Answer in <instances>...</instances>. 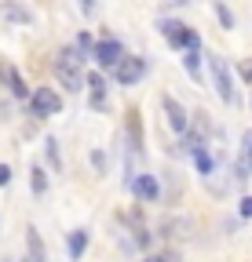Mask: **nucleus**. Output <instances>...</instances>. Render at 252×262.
Returning a JSON list of instances; mask_svg holds the SVG:
<instances>
[{
    "label": "nucleus",
    "instance_id": "a211bd4d",
    "mask_svg": "<svg viewBox=\"0 0 252 262\" xmlns=\"http://www.w3.org/2000/svg\"><path fill=\"white\" fill-rule=\"evenodd\" d=\"M216 15H219V22H223V29H234V15L227 11V4H219V0H216Z\"/></svg>",
    "mask_w": 252,
    "mask_h": 262
},
{
    "label": "nucleus",
    "instance_id": "1a4fd4ad",
    "mask_svg": "<svg viewBox=\"0 0 252 262\" xmlns=\"http://www.w3.org/2000/svg\"><path fill=\"white\" fill-rule=\"evenodd\" d=\"M234 175H238V182L252 175V131L241 135V153H238V164H234Z\"/></svg>",
    "mask_w": 252,
    "mask_h": 262
},
{
    "label": "nucleus",
    "instance_id": "20e7f679",
    "mask_svg": "<svg viewBox=\"0 0 252 262\" xmlns=\"http://www.w3.org/2000/svg\"><path fill=\"white\" fill-rule=\"evenodd\" d=\"M161 33H165V40L172 48H201L198 33L190 26H183V22H161Z\"/></svg>",
    "mask_w": 252,
    "mask_h": 262
},
{
    "label": "nucleus",
    "instance_id": "4468645a",
    "mask_svg": "<svg viewBox=\"0 0 252 262\" xmlns=\"http://www.w3.org/2000/svg\"><path fill=\"white\" fill-rule=\"evenodd\" d=\"M190 149H194V164H198V171L208 179V175L216 171V160L208 157V149H205V146H190Z\"/></svg>",
    "mask_w": 252,
    "mask_h": 262
},
{
    "label": "nucleus",
    "instance_id": "f03ea898",
    "mask_svg": "<svg viewBox=\"0 0 252 262\" xmlns=\"http://www.w3.org/2000/svg\"><path fill=\"white\" fill-rule=\"evenodd\" d=\"M62 110V95L55 88H33V95H29V113L33 117H55Z\"/></svg>",
    "mask_w": 252,
    "mask_h": 262
},
{
    "label": "nucleus",
    "instance_id": "412c9836",
    "mask_svg": "<svg viewBox=\"0 0 252 262\" xmlns=\"http://www.w3.org/2000/svg\"><path fill=\"white\" fill-rule=\"evenodd\" d=\"M238 73H241V77H245V80H248V84H252V58H248V62H241V66H238Z\"/></svg>",
    "mask_w": 252,
    "mask_h": 262
},
{
    "label": "nucleus",
    "instance_id": "b1692460",
    "mask_svg": "<svg viewBox=\"0 0 252 262\" xmlns=\"http://www.w3.org/2000/svg\"><path fill=\"white\" fill-rule=\"evenodd\" d=\"M146 262H172V258H165V255H150Z\"/></svg>",
    "mask_w": 252,
    "mask_h": 262
},
{
    "label": "nucleus",
    "instance_id": "6ab92c4d",
    "mask_svg": "<svg viewBox=\"0 0 252 262\" xmlns=\"http://www.w3.org/2000/svg\"><path fill=\"white\" fill-rule=\"evenodd\" d=\"M48 160H51V168H55V171L62 168V157H59V142H55V139H48Z\"/></svg>",
    "mask_w": 252,
    "mask_h": 262
},
{
    "label": "nucleus",
    "instance_id": "dca6fc26",
    "mask_svg": "<svg viewBox=\"0 0 252 262\" xmlns=\"http://www.w3.org/2000/svg\"><path fill=\"white\" fill-rule=\"evenodd\" d=\"M183 66H186V73H190L194 80L201 77V51L198 48H186V58H183Z\"/></svg>",
    "mask_w": 252,
    "mask_h": 262
},
{
    "label": "nucleus",
    "instance_id": "aec40b11",
    "mask_svg": "<svg viewBox=\"0 0 252 262\" xmlns=\"http://www.w3.org/2000/svg\"><path fill=\"white\" fill-rule=\"evenodd\" d=\"M238 211H241L245 219H252V196H241V201H238Z\"/></svg>",
    "mask_w": 252,
    "mask_h": 262
},
{
    "label": "nucleus",
    "instance_id": "423d86ee",
    "mask_svg": "<svg viewBox=\"0 0 252 262\" xmlns=\"http://www.w3.org/2000/svg\"><path fill=\"white\" fill-rule=\"evenodd\" d=\"M161 106H165V117H168V127L172 131H179V135H186V127H190V117H186V110L176 102L172 95H165L161 98Z\"/></svg>",
    "mask_w": 252,
    "mask_h": 262
},
{
    "label": "nucleus",
    "instance_id": "f3484780",
    "mask_svg": "<svg viewBox=\"0 0 252 262\" xmlns=\"http://www.w3.org/2000/svg\"><path fill=\"white\" fill-rule=\"evenodd\" d=\"M29 186H33V193H44L48 189V179H44V171L37 168V164L29 168Z\"/></svg>",
    "mask_w": 252,
    "mask_h": 262
},
{
    "label": "nucleus",
    "instance_id": "9d476101",
    "mask_svg": "<svg viewBox=\"0 0 252 262\" xmlns=\"http://www.w3.org/2000/svg\"><path fill=\"white\" fill-rule=\"evenodd\" d=\"M55 77L66 84L70 91L81 88V70H77V66H70V62H62V58H55Z\"/></svg>",
    "mask_w": 252,
    "mask_h": 262
},
{
    "label": "nucleus",
    "instance_id": "ddd939ff",
    "mask_svg": "<svg viewBox=\"0 0 252 262\" xmlns=\"http://www.w3.org/2000/svg\"><path fill=\"white\" fill-rule=\"evenodd\" d=\"M26 248H29V258H33V262H44V258H48V255H44V241H41V233H37L33 226L26 229Z\"/></svg>",
    "mask_w": 252,
    "mask_h": 262
},
{
    "label": "nucleus",
    "instance_id": "f257e3e1",
    "mask_svg": "<svg viewBox=\"0 0 252 262\" xmlns=\"http://www.w3.org/2000/svg\"><path fill=\"white\" fill-rule=\"evenodd\" d=\"M208 73H212L216 95L223 98L227 106H234V102H238V91H234V73H230L227 58H219V55H208Z\"/></svg>",
    "mask_w": 252,
    "mask_h": 262
},
{
    "label": "nucleus",
    "instance_id": "39448f33",
    "mask_svg": "<svg viewBox=\"0 0 252 262\" xmlns=\"http://www.w3.org/2000/svg\"><path fill=\"white\" fill-rule=\"evenodd\" d=\"M121 55H124L121 40H99V44H91V58H95L99 66H106V70H113V66L121 62Z\"/></svg>",
    "mask_w": 252,
    "mask_h": 262
},
{
    "label": "nucleus",
    "instance_id": "4be33fe9",
    "mask_svg": "<svg viewBox=\"0 0 252 262\" xmlns=\"http://www.w3.org/2000/svg\"><path fill=\"white\" fill-rule=\"evenodd\" d=\"M91 44H95V40H91L88 33H81V40H77V48H81V51H91Z\"/></svg>",
    "mask_w": 252,
    "mask_h": 262
},
{
    "label": "nucleus",
    "instance_id": "f8f14e48",
    "mask_svg": "<svg viewBox=\"0 0 252 262\" xmlns=\"http://www.w3.org/2000/svg\"><path fill=\"white\" fill-rule=\"evenodd\" d=\"M88 91H91V106L103 110L106 106V84H103L99 73H88Z\"/></svg>",
    "mask_w": 252,
    "mask_h": 262
},
{
    "label": "nucleus",
    "instance_id": "5701e85b",
    "mask_svg": "<svg viewBox=\"0 0 252 262\" xmlns=\"http://www.w3.org/2000/svg\"><path fill=\"white\" fill-rule=\"evenodd\" d=\"M11 182V168H8V164H0V186H8Z\"/></svg>",
    "mask_w": 252,
    "mask_h": 262
},
{
    "label": "nucleus",
    "instance_id": "9b49d317",
    "mask_svg": "<svg viewBox=\"0 0 252 262\" xmlns=\"http://www.w3.org/2000/svg\"><path fill=\"white\" fill-rule=\"evenodd\" d=\"M0 18L18 22V26H29V22H33V15H29L22 4H15V0H4V4H0Z\"/></svg>",
    "mask_w": 252,
    "mask_h": 262
},
{
    "label": "nucleus",
    "instance_id": "2eb2a0df",
    "mask_svg": "<svg viewBox=\"0 0 252 262\" xmlns=\"http://www.w3.org/2000/svg\"><path fill=\"white\" fill-rule=\"evenodd\" d=\"M88 248V229H73L70 233V258H81Z\"/></svg>",
    "mask_w": 252,
    "mask_h": 262
},
{
    "label": "nucleus",
    "instance_id": "0eeeda50",
    "mask_svg": "<svg viewBox=\"0 0 252 262\" xmlns=\"http://www.w3.org/2000/svg\"><path fill=\"white\" fill-rule=\"evenodd\" d=\"M132 193L139 196L143 204H153L157 193H161V186H157V179H153L150 171H143V175H132Z\"/></svg>",
    "mask_w": 252,
    "mask_h": 262
},
{
    "label": "nucleus",
    "instance_id": "7ed1b4c3",
    "mask_svg": "<svg viewBox=\"0 0 252 262\" xmlns=\"http://www.w3.org/2000/svg\"><path fill=\"white\" fill-rule=\"evenodd\" d=\"M143 73H146V58H139V55H121V62L113 66V80L121 88L143 80Z\"/></svg>",
    "mask_w": 252,
    "mask_h": 262
},
{
    "label": "nucleus",
    "instance_id": "393cba45",
    "mask_svg": "<svg viewBox=\"0 0 252 262\" xmlns=\"http://www.w3.org/2000/svg\"><path fill=\"white\" fill-rule=\"evenodd\" d=\"M81 8H84V11H91V8H95V0H81Z\"/></svg>",
    "mask_w": 252,
    "mask_h": 262
},
{
    "label": "nucleus",
    "instance_id": "6e6552de",
    "mask_svg": "<svg viewBox=\"0 0 252 262\" xmlns=\"http://www.w3.org/2000/svg\"><path fill=\"white\" fill-rule=\"evenodd\" d=\"M0 80L8 84V91L15 95V98H29V88H26V80L18 77V70L11 62H0Z\"/></svg>",
    "mask_w": 252,
    "mask_h": 262
}]
</instances>
